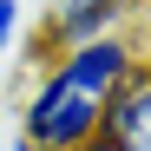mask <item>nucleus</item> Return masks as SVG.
<instances>
[{
  "mask_svg": "<svg viewBox=\"0 0 151 151\" xmlns=\"http://www.w3.org/2000/svg\"><path fill=\"white\" fill-rule=\"evenodd\" d=\"M145 40L138 33H105L86 46H66L46 66H33V86L20 99V138L40 151H92L99 125H105L112 99L125 92V79L145 66Z\"/></svg>",
  "mask_w": 151,
  "mask_h": 151,
  "instance_id": "1",
  "label": "nucleus"
},
{
  "mask_svg": "<svg viewBox=\"0 0 151 151\" xmlns=\"http://www.w3.org/2000/svg\"><path fill=\"white\" fill-rule=\"evenodd\" d=\"M118 27H125V20H118L112 0H53L46 20H40V33L27 40V53H33V66H46L53 53L86 46V40H105V33H118Z\"/></svg>",
  "mask_w": 151,
  "mask_h": 151,
  "instance_id": "2",
  "label": "nucleus"
},
{
  "mask_svg": "<svg viewBox=\"0 0 151 151\" xmlns=\"http://www.w3.org/2000/svg\"><path fill=\"white\" fill-rule=\"evenodd\" d=\"M92 151H151V59L112 99V112H105V125H99Z\"/></svg>",
  "mask_w": 151,
  "mask_h": 151,
  "instance_id": "3",
  "label": "nucleus"
},
{
  "mask_svg": "<svg viewBox=\"0 0 151 151\" xmlns=\"http://www.w3.org/2000/svg\"><path fill=\"white\" fill-rule=\"evenodd\" d=\"M20 27H27V0H0V53L20 46Z\"/></svg>",
  "mask_w": 151,
  "mask_h": 151,
  "instance_id": "4",
  "label": "nucleus"
},
{
  "mask_svg": "<svg viewBox=\"0 0 151 151\" xmlns=\"http://www.w3.org/2000/svg\"><path fill=\"white\" fill-rule=\"evenodd\" d=\"M118 7V20H138V13H151V0H112Z\"/></svg>",
  "mask_w": 151,
  "mask_h": 151,
  "instance_id": "5",
  "label": "nucleus"
},
{
  "mask_svg": "<svg viewBox=\"0 0 151 151\" xmlns=\"http://www.w3.org/2000/svg\"><path fill=\"white\" fill-rule=\"evenodd\" d=\"M7 151H40V145H27V138H20V132H13V145H7Z\"/></svg>",
  "mask_w": 151,
  "mask_h": 151,
  "instance_id": "6",
  "label": "nucleus"
}]
</instances>
